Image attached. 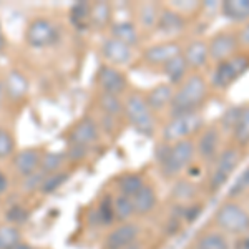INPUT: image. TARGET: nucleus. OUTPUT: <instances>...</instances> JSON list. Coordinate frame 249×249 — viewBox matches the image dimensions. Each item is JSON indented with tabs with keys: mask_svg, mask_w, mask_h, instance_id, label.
I'll list each match as a JSON object with an SVG mask.
<instances>
[{
	"mask_svg": "<svg viewBox=\"0 0 249 249\" xmlns=\"http://www.w3.org/2000/svg\"><path fill=\"white\" fill-rule=\"evenodd\" d=\"M206 82L201 75H191L184 80L179 90L173 95L171 100V118L173 116L195 113L198 107L206 98Z\"/></svg>",
	"mask_w": 249,
	"mask_h": 249,
	"instance_id": "nucleus-1",
	"label": "nucleus"
},
{
	"mask_svg": "<svg viewBox=\"0 0 249 249\" xmlns=\"http://www.w3.org/2000/svg\"><path fill=\"white\" fill-rule=\"evenodd\" d=\"M124 115H126L128 122L135 128L138 133L144 136H153L155 133V116L151 108L148 107L146 100L142 95L135 93L126 98L123 103Z\"/></svg>",
	"mask_w": 249,
	"mask_h": 249,
	"instance_id": "nucleus-2",
	"label": "nucleus"
},
{
	"mask_svg": "<svg viewBox=\"0 0 249 249\" xmlns=\"http://www.w3.org/2000/svg\"><path fill=\"white\" fill-rule=\"evenodd\" d=\"M195 143L191 140H181V142L175 143L170 146V151L164 156V160L160 163L161 171L164 176L173 178V176L179 175L188 164L191 163L193 156H195Z\"/></svg>",
	"mask_w": 249,
	"mask_h": 249,
	"instance_id": "nucleus-3",
	"label": "nucleus"
},
{
	"mask_svg": "<svg viewBox=\"0 0 249 249\" xmlns=\"http://www.w3.org/2000/svg\"><path fill=\"white\" fill-rule=\"evenodd\" d=\"M203 126V118L198 111L173 116L171 122L163 128V140L166 143H178L181 140H188V136L198 131Z\"/></svg>",
	"mask_w": 249,
	"mask_h": 249,
	"instance_id": "nucleus-4",
	"label": "nucleus"
},
{
	"mask_svg": "<svg viewBox=\"0 0 249 249\" xmlns=\"http://www.w3.org/2000/svg\"><path fill=\"white\" fill-rule=\"evenodd\" d=\"M25 40L34 48H47L52 47L60 40V30L52 20L48 18H35L27 27Z\"/></svg>",
	"mask_w": 249,
	"mask_h": 249,
	"instance_id": "nucleus-5",
	"label": "nucleus"
},
{
	"mask_svg": "<svg viewBox=\"0 0 249 249\" xmlns=\"http://www.w3.org/2000/svg\"><path fill=\"white\" fill-rule=\"evenodd\" d=\"M249 68V58L243 55H236L224 62H221L213 73V85L216 88L230 87L236 78H239Z\"/></svg>",
	"mask_w": 249,
	"mask_h": 249,
	"instance_id": "nucleus-6",
	"label": "nucleus"
},
{
	"mask_svg": "<svg viewBox=\"0 0 249 249\" xmlns=\"http://www.w3.org/2000/svg\"><path fill=\"white\" fill-rule=\"evenodd\" d=\"M239 158H241L239 151L234 150V148L224 150L223 153L218 156L214 171L211 173V178H210V186L213 191L219 190V188L226 183V179L230 178V175L236 170V166H238Z\"/></svg>",
	"mask_w": 249,
	"mask_h": 249,
	"instance_id": "nucleus-7",
	"label": "nucleus"
},
{
	"mask_svg": "<svg viewBox=\"0 0 249 249\" xmlns=\"http://www.w3.org/2000/svg\"><path fill=\"white\" fill-rule=\"evenodd\" d=\"M216 219L221 228L231 232H239L249 228V216L238 204H224L218 211Z\"/></svg>",
	"mask_w": 249,
	"mask_h": 249,
	"instance_id": "nucleus-8",
	"label": "nucleus"
},
{
	"mask_svg": "<svg viewBox=\"0 0 249 249\" xmlns=\"http://www.w3.org/2000/svg\"><path fill=\"white\" fill-rule=\"evenodd\" d=\"M96 78H98V85L102 88V93H110L118 96L120 93H123L126 90L128 85L126 77H124L122 71L108 65L100 67Z\"/></svg>",
	"mask_w": 249,
	"mask_h": 249,
	"instance_id": "nucleus-9",
	"label": "nucleus"
},
{
	"mask_svg": "<svg viewBox=\"0 0 249 249\" xmlns=\"http://www.w3.org/2000/svg\"><path fill=\"white\" fill-rule=\"evenodd\" d=\"M236 47H238V38H236V35L230 34V32H221V34L213 37L211 43L208 45V53H210V58L221 63V62H224V60L231 58Z\"/></svg>",
	"mask_w": 249,
	"mask_h": 249,
	"instance_id": "nucleus-10",
	"label": "nucleus"
},
{
	"mask_svg": "<svg viewBox=\"0 0 249 249\" xmlns=\"http://www.w3.org/2000/svg\"><path fill=\"white\" fill-rule=\"evenodd\" d=\"M98 140V126L91 118H83L75 124L73 130L70 133L71 144H78V146H90Z\"/></svg>",
	"mask_w": 249,
	"mask_h": 249,
	"instance_id": "nucleus-11",
	"label": "nucleus"
},
{
	"mask_svg": "<svg viewBox=\"0 0 249 249\" xmlns=\"http://www.w3.org/2000/svg\"><path fill=\"white\" fill-rule=\"evenodd\" d=\"M181 55V47L176 42H168V43H158L150 48H146L144 52V60L151 65H164L171 58Z\"/></svg>",
	"mask_w": 249,
	"mask_h": 249,
	"instance_id": "nucleus-12",
	"label": "nucleus"
},
{
	"mask_svg": "<svg viewBox=\"0 0 249 249\" xmlns=\"http://www.w3.org/2000/svg\"><path fill=\"white\" fill-rule=\"evenodd\" d=\"M102 55L108 62L115 63V65H126L133 58V50H131V47L124 45V43L118 42V40L111 37L103 42Z\"/></svg>",
	"mask_w": 249,
	"mask_h": 249,
	"instance_id": "nucleus-13",
	"label": "nucleus"
},
{
	"mask_svg": "<svg viewBox=\"0 0 249 249\" xmlns=\"http://www.w3.org/2000/svg\"><path fill=\"white\" fill-rule=\"evenodd\" d=\"M140 234V230L136 224H123V226L116 228L110 232V234L107 236L105 239V248L107 249H122L124 246H128V244L135 243L136 238H138Z\"/></svg>",
	"mask_w": 249,
	"mask_h": 249,
	"instance_id": "nucleus-14",
	"label": "nucleus"
},
{
	"mask_svg": "<svg viewBox=\"0 0 249 249\" xmlns=\"http://www.w3.org/2000/svg\"><path fill=\"white\" fill-rule=\"evenodd\" d=\"M40 161H42L40 151L35 150V148H29V150H22L17 156H15L14 166H15V170L25 178V176H29L38 170Z\"/></svg>",
	"mask_w": 249,
	"mask_h": 249,
	"instance_id": "nucleus-15",
	"label": "nucleus"
},
{
	"mask_svg": "<svg viewBox=\"0 0 249 249\" xmlns=\"http://www.w3.org/2000/svg\"><path fill=\"white\" fill-rule=\"evenodd\" d=\"M156 27H158V30L161 32V34H166V35L178 34V32H181L184 29V18L178 12L164 9L160 12Z\"/></svg>",
	"mask_w": 249,
	"mask_h": 249,
	"instance_id": "nucleus-16",
	"label": "nucleus"
},
{
	"mask_svg": "<svg viewBox=\"0 0 249 249\" xmlns=\"http://www.w3.org/2000/svg\"><path fill=\"white\" fill-rule=\"evenodd\" d=\"M3 87H5V93L12 100H22L27 95V91H29V80L23 77L20 71L15 70L9 73Z\"/></svg>",
	"mask_w": 249,
	"mask_h": 249,
	"instance_id": "nucleus-17",
	"label": "nucleus"
},
{
	"mask_svg": "<svg viewBox=\"0 0 249 249\" xmlns=\"http://www.w3.org/2000/svg\"><path fill=\"white\" fill-rule=\"evenodd\" d=\"M173 95H175V91H173L171 85L163 83V85L155 87L153 90L148 93L146 103H148V107L151 108V111H153V110H163L164 107H168L171 103Z\"/></svg>",
	"mask_w": 249,
	"mask_h": 249,
	"instance_id": "nucleus-18",
	"label": "nucleus"
},
{
	"mask_svg": "<svg viewBox=\"0 0 249 249\" xmlns=\"http://www.w3.org/2000/svg\"><path fill=\"white\" fill-rule=\"evenodd\" d=\"M221 12L232 22H244L249 18V0H228L221 3Z\"/></svg>",
	"mask_w": 249,
	"mask_h": 249,
	"instance_id": "nucleus-19",
	"label": "nucleus"
},
{
	"mask_svg": "<svg viewBox=\"0 0 249 249\" xmlns=\"http://www.w3.org/2000/svg\"><path fill=\"white\" fill-rule=\"evenodd\" d=\"M184 60H186L188 67H193V68H199V67H204L210 58V53H208V45L204 42H193L188 45L186 52H184Z\"/></svg>",
	"mask_w": 249,
	"mask_h": 249,
	"instance_id": "nucleus-20",
	"label": "nucleus"
},
{
	"mask_svg": "<svg viewBox=\"0 0 249 249\" xmlns=\"http://www.w3.org/2000/svg\"><path fill=\"white\" fill-rule=\"evenodd\" d=\"M219 146V133L216 128H208L198 142V153L204 160H211Z\"/></svg>",
	"mask_w": 249,
	"mask_h": 249,
	"instance_id": "nucleus-21",
	"label": "nucleus"
},
{
	"mask_svg": "<svg viewBox=\"0 0 249 249\" xmlns=\"http://www.w3.org/2000/svg\"><path fill=\"white\" fill-rule=\"evenodd\" d=\"M131 201H133L135 213L146 214V213H150L156 206V193L151 186H146V184H144L142 190L131 198Z\"/></svg>",
	"mask_w": 249,
	"mask_h": 249,
	"instance_id": "nucleus-22",
	"label": "nucleus"
},
{
	"mask_svg": "<svg viewBox=\"0 0 249 249\" xmlns=\"http://www.w3.org/2000/svg\"><path fill=\"white\" fill-rule=\"evenodd\" d=\"M111 35H113L115 40H118V42L124 43V45L128 47H133L138 43V30H136V27L133 25L131 22H118L115 23L113 27H111Z\"/></svg>",
	"mask_w": 249,
	"mask_h": 249,
	"instance_id": "nucleus-23",
	"label": "nucleus"
},
{
	"mask_svg": "<svg viewBox=\"0 0 249 249\" xmlns=\"http://www.w3.org/2000/svg\"><path fill=\"white\" fill-rule=\"evenodd\" d=\"M90 10H91V5L87 2H77L70 9V22L73 23V27L77 30L83 32L91 27Z\"/></svg>",
	"mask_w": 249,
	"mask_h": 249,
	"instance_id": "nucleus-24",
	"label": "nucleus"
},
{
	"mask_svg": "<svg viewBox=\"0 0 249 249\" xmlns=\"http://www.w3.org/2000/svg\"><path fill=\"white\" fill-rule=\"evenodd\" d=\"M186 70H188V63L183 55H178V57L171 58L168 63H164V73H166V77L171 83L184 82Z\"/></svg>",
	"mask_w": 249,
	"mask_h": 249,
	"instance_id": "nucleus-25",
	"label": "nucleus"
},
{
	"mask_svg": "<svg viewBox=\"0 0 249 249\" xmlns=\"http://www.w3.org/2000/svg\"><path fill=\"white\" fill-rule=\"evenodd\" d=\"M143 186H144L143 178L140 175H135V173H126V175H123L122 178L118 179L120 195L126 196V198H133Z\"/></svg>",
	"mask_w": 249,
	"mask_h": 249,
	"instance_id": "nucleus-26",
	"label": "nucleus"
},
{
	"mask_svg": "<svg viewBox=\"0 0 249 249\" xmlns=\"http://www.w3.org/2000/svg\"><path fill=\"white\" fill-rule=\"evenodd\" d=\"M98 105L103 110V113L110 118H118L120 115L124 113V107L122 103V100L116 95H110V93H102L98 98Z\"/></svg>",
	"mask_w": 249,
	"mask_h": 249,
	"instance_id": "nucleus-27",
	"label": "nucleus"
},
{
	"mask_svg": "<svg viewBox=\"0 0 249 249\" xmlns=\"http://www.w3.org/2000/svg\"><path fill=\"white\" fill-rule=\"evenodd\" d=\"M111 18V7L107 2H96L91 5L90 10V22L93 27L103 29Z\"/></svg>",
	"mask_w": 249,
	"mask_h": 249,
	"instance_id": "nucleus-28",
	"label": "nucleus"
},
{
	"mask_svg": "<svg viewBox=\"0 0 249 249\" xmlns=\"http://www.w3.org/2000/svg\"><path fill=\"white\" fill-rule=\"evenodd\" d=\"M232 136L239 144L249 143V107L241 108V115L232 128Z\"/></svg>",
	"mask_w": 249,
	"mask_h": 249,
	"instance_id": "nucleus-29",
	"label": "nucleus"
},
{
	"mask_svg": "<svg viewBox=\"0 0 249 249\" xmlns=\"http://www.w3.org/2000/svg\"><path fill=\"white\" fill-rule=\"evenodd\" d=\"M113 211H115V219H118V221L130 219L131 216H133V213H135L131 198H126V196L118 195L113 199Z\"/></svg>",
	"mask_w": 249,
	"mask_h": 249,
	"instance_id": "nucleus-30",
	"label": "nucleus"
},
{
	"mask_svg": "<svg viewBox=\"0 0 249 249\" xmlns=\"http://www.w3.org/2000/svg\"><path fill=\"white\" fill-rule=\"evenodd\" d=\"M68 175H70V173H67V171H57V173H52V175H47L38 191L42 193V195H52V193L57 191L58 188L67 181Z\"/></svg>",
	"mask_w": 249,
	"mask_h": 249,
	"instance_id": "nucleus-31",
	"label": "nucleus"
},
{
	"mask_svg": "<svg viewBox=\"0 0 249 249\" xmlns=\"http://www.w3.org/2000/svg\"><path fill=\"white\" fill-rule=\"evenodd\" d=\"M20 239H22V234L17 226H12V224L0 226V249H12L15 244L20 243Z\"/></svg>",
	"mask_w": 249,
	"mask_h": 249,
	"instance_id": "nucleus-32",
	"label": "nucleus"
},
{
	"mask_svg": "<svg viewBox=\"0 0 249 249\" xmlns=\"http://www.w3.org/2000/svg\"><path fill=\"white\" fill-rule=\"evenodd\" d=\"M67 155L65 153H47L42 156V161H40V168L45 175H52V173H57L60 168L65 163Z\"/></svg>",
	"mask_w": 249,
	"mask_h": 249,
	"instance_id": "nucleus-33",
	"label": "nucleus"
},
{
	"mask_svg": "<svg viewBox=\"0 0 249 249\" xmlns=\"http://www.w3.org/2000/svg\"><path fill=\"white\" fill-rule=\"evenodd\" d=\"M96 218H98V223L107 226V224H111L115 221V211H113V201H111L110 196L103 198L98 204V210H96Z\"/></svg>",
	"mask_w": 249,
	"mask_h": 249,
	"instance_id": "nucleus-34",
	"label": "nucleus"
},
{
	"mask_svg": "<svg viewBox=\"0 0 249 249\" xmlns=\"http://www.w3.org/2000/svg\"><path fill=\"white\" fill-rule=\"evenodd\" d=\"M198 249H228L226 238L218 232H211V234H206L199 239Z\"/></svg>",
	"mask_w": 249,
	"mask_h": 249,
	"instance_id": "nucleus-35",
	"label": "nucleus"
},
{
	"mask_svg": "<svg viewBox=\"0 0 249 249\" xmlns=\"http://www.w3.org/2000/svg\"><path fill=\"white\" fill-rule=\"evenodd\" d=\"M158 15L160 12L156 9L155 3H144L140 9V22L144 27H153L158 22Z\"/></svg>",
	"mask_w": 249,
	"mask_h": 249,
	"instance_id": "nucleus-36",
	"label": "nucleus"
},
{
	"mask_svg": "<svg viewBox=\"0 0 249 249\" xmlns=\"http://www.w3.org/2000/svg\"><path fill=\"white\" fill-rule=\"evenodd\" d=\"M29 216H30L29 210H25V208L20 206V204H14V206L9 208L5 213V218L12 226H17V224L25 223V221L29 219Z\"/></svg>",
	"mask_w": 249,
	"mask_h": 249,
	"instance_id": "nucleus-37",
	"label": "nucleus"
},
{
	"mask_svg": "<svg viewBox=\"0 0 249 249\" xmlns=\"http://www.w3.org/2000/svg\"><path fill=\"white\" fill-rule=\"evenodd\" d=\"M45 173H43L42 170H37L35 173H32V175L25 176L22 181V190L23 191H37L40 190V186H42L43 179H45Z\"/></svg>",
	"mask_w": 249,
	"mask_h": 249,
	"instance_id": "nucleus-38",
	"label": "nucleus"
},
{
	"mask_svg": "<svg viewBox=\"0 0 249 249\" xmlns=\"http://www.w3.org/2000/svg\"><path fill=\"white\" fill-rule=\"evenodd\" d=\"M249 190V168H246L241 175L236 178V181L232 183V186L230 188V196H239L244 191Z\"/></svg>",
	"mask_w": 249,
	"mask_h": 249,
	"instance_id": "nucleus-39",
	"label": "nucleus"
},
{
	"mask_svg": "<svg viewBox=\"0 0 249 249\" xmlns=\"http://www.w3.org/2000/svg\"><path fill=\"white\" fill-rule=\"evenodd\" d=\"M14 138L7 130L0 128V158H7L14 151Z\"/></svg>",
	"mask_w": 249,
	"mask_h": 249,
	"instance_id": "nucleus-40",
	"label": "nucleus"
},
{
	"mask_svg": "<svg viewBox=\"0 0 249 249\" xmlns=\"http://www.w3.org/2000/svg\"><path fill=\"white\" fill-rule=\"evenodd\" d=\"M239 115H241V107H232V108H230V110H228L226 113H224L223 120H221V124H223L224 130H231L232 131V128H234L236 122H238Z\"/></svg>",
	"mask_w": 249,
	"mask_h": 249,
	"instance_id": "nucleus-41",
	"label": "nucleus"
},
{
	"mask_svg": "<svg viewBox=\"0 0 249 249\" xmlns=\"http://www.w3.org/2000/svg\"><path fill=\"white\" fill-rule=\"evenodd\" d=\"M68 158L71 160V161H80V160L85 158L87 155V148L83 146H78V144H71L70 150H68V153H65Z\"/></svg>",
	"mask_w": 249,
	"mask_h": 249,
	"instance_id": "nucleus-42",
	"label": "nucleus"
},
{
	"mask_svg": "<svg viewBox=\"0 0 249 249\" xmlns=\"http://www.w3.org/2000/svg\"><path fill=\"white\" fill-rule=\"evenodd\" d=\"M201 211H203V208L198 206V204H195V206H191V208H186V210H184V219H186L188 223H193V221L201 214Z\"/></svg>",
	"mask_w": 249,
	"mask_h": 249,
	"instance_id": "nucleus-43",
	"label": "nucleus"
},
{
	"mask_svg": "<svg viewBox=\"0 0 249 249\" xmlns=\"http://www.w3.org/2000/svg\"><path fill=\"white\" fill-rule=\"evenodd\" d=\"M181 191V195H178L179 198H190V196H193V190H191V184L188 183H178L175 188V193H179Z\"/></svg>",
	"mask_w": 249,
	"mask_h": 249,
	"instance_id": "nucleus-44",
	"label": "nucleus"
},
{
	"mask_svg": "<svg viewBox=\"0 0 249 249\" xmlns=\"http://www.w3.org/2000/svg\"><path fill=\"white\" fill-rule=\"evenodd\" d=\"M239 40H241V43H243L244 47H249V23H248L246 27H244L243 32H241Z\"/></svg>",
	"mask_w": 249,
	"mask_h": 249,
	"instance_id": "nucleus-45",
	"label": "nucleus"
},
{
	"mask_svg": "<svg viewBox=\"0 0 249 249\" xmlns=\"http://www.w3.org/2000/svg\"><path fill=\"white\" fill-rule=\"evenodd\" d=\"M7 188H9V179H7V176L0 171V195H3V193L7 191Z\"/></svg>",
	"mask_w": 249,
	"mask_h": 249,
	"instance_id": "nucleus-46",
	"label": "nucleus"
},
{
	"mask_svg": "<svg viewBox=\"0 0 249 249\" xmlns=\"http://www.w3.org/2000/svg\"><path fill=\"white\" fill-rule=\"evenodd\" d=\"M122 249H143V246L138 243V241H135V243L128 244V246H124V248H122Z\"/></svg>",
	"mask_w": 249,
	"mask_h": 249,
	"instance_id": "nucleus-47",
	"label": "nucleus"
},
{
	"mask_svg": "<svg viewBox=\"0 0 249 249\" xmlns=\"http://www.w3.org/2000/svg\"><path fill=\"white\" fill-rule=\"evenodd\" d=\"M12 249H35L34 246H30V244H23V243H18V244H15Z\"/></svg>",
	"mask_w": 249,
	"mask_h": 249,
	"instance_id": "nucleus-48",
	"label": "nucleus"
},
{
	"mask_svg": "<svg viewBox=\"0 0 249 249\" xmlns=\"http://www.w3.org/2000/svg\"><path fill=\"white\" fill-rule=\"evenodd\" d=\"M5 48V37H3V32H2V27H0V52Z\"/></svg>",
	"mask_w": 249,
	"mask_h": 249,
	"instance_id": "nucleus-49",
	"label": "nucleus"
},
{
	"mask_svg": "<svg viewBox=\"0 0 249 249\" xmlns=\"http://www.w3.org/2000/svg\"><path fill=\"white\" fill-rule=\"evenodd\" d=\"M3 96H5V87L0 82V105H2V102H3Z\"/></svg>",
	"mask_w": 249,
	"mask_h": 249,
	"instance_id": "nucleus-50",
	"label": "nucleus"
}]
</instances>
